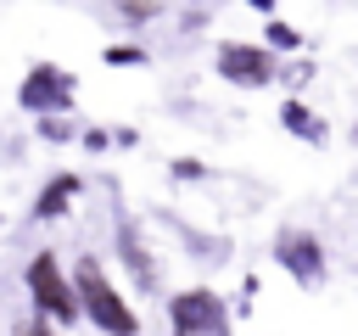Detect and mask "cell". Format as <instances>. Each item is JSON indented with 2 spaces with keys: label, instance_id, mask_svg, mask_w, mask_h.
Returning a JSON list of instances; mask_svg holds the SVG:
<instances>
[{
  "label": "cell",
  "instance_id": "1",
  "mask_svg": "<svg viewBox=\"0 0 358 336\" xmlns=\"http://www.w3.org/2000/svg\"><path fill=\"white\" fill-rule=\"evenodd\" d=\"M73 297H78V319H90L101 336H140V314L129 308V297L112 286V274L101 269L95 252H84L73 269Z\"/></svg>",
  "mask_w": 358,
  "mask_h": 336
},
{
  "label": "cell",
  "instance_id": "2",
  "mask_svg": "<svg viewBox=\"0 0 358 336\" xmlns=\"http://www.w3.org/2000/svg\"><path fill=\"white\" fill-rule=\"evenodd\" d=\"M22 291H28V308L45 319V325H56V330H67V325H78V297H73V274L62 269V258L50 252V246H39L28 263H22Z\"/></svg>",
  "mask_w": 358,
  "mask_h": 336
},
{
  "label": "cell",
  "instance_id": "3",
  "mask_svg": "<svg viewBox=\"0 0 358 336\" xmlns=\"http://www.w3.org/2000/svg\"><path fill=\"white\" fill-rule=\"evenodd\" d=\"M78 101V78L62 67V62H34L17 84V106L28 118H67Z\"/></svg>",
  "mask_w": 358,
  "mask_h": 336
},
{
  "label": "cell",
  "instance_id": "4",
  "mask_svg": "<svg viewBox=\"0 0 358 336\" xmlns=\"http://www.w3.org/2000/svg\"><path fill=\"white\" fill-rule=\"evenodd\" d=\"M168 330L173 336H229V302L213 286H185L168 297Z\"/></svg>",
  "mask_w": 358,
  "mask_h": 336
},
{
  "label": "cell",
  "instance_id": "5",
  "mask_svg": "<svg viewBox=\"0 0 358 336\" xmlns=\"http://www.w3.org/2000/svg\"><path fill=\"white\" fill-rule=\"evenodd\" d=\"M213 67H218V78L235 84V90H263V84L280 78V62H274L268 45H257V39H224L218 56H213Z\"/></svg>",
  "mask_w": 358,
  "mask_h": 336
},
{
  "label": "cell",
  "instance_id": "6",
  "mask_svg": "<svg viewBox=\"0 0 358 336\" xmlns=\"http://www.w3.org/2000/svg\"><path fill=\"white\" fill-rule=\"evenodd\" d=\"M112 246H117V263L129 269L134 291H140V297H157V291H162V263H157L145 230H140L129 213H117V224H112Z\"/></svg>",
  "mask_w": 358,
  "mask_h": 336
},
{
  "label": "cell",
  "instance_id": "7",
  "mask_svg": "<svg viewBox=\"0 0 358 336\" xmlns=\"http://www.w3.org/2000/svg\"><path fill=\"white\" fill-rule=\"evenodd\" d=\"M274 263H280L296 286H319V280H324V246H319V235L302 230V224H280V230H274Z\"/></svg>",
  "mask_w": 358,
  "mask_h": 336
},
{
  "label": "cell",
  "instance_id": "8",
  "mask_svg": "<svg viewBox=\"0 0 358 336\" xmlns=\"http://www.w3.org/2000/svg\"><path fill=\"white\" fill-rule=\"evenodd\" d=\"M84 196V174H67V168H56L39 190H34V207H28V218L34 224H56V218H67L73 213V202Z\"/></svg>",
  "mask_w": 358,
  "mask_h": 336
},
{
  "label": "cell",
  "instance_id": "9",
  "mask_svg": "<svg viewBox=\"0 0 358 336\" xmlns=\"http://www.w3.org/2000/svg\"><path fill=\"white\" fill-rule=\"evenodd\" d=\"M280 123H285V129H291L296 140H308V146H324V118H319V112H308V106H302L296 95H291V101L280 106Z\"/></svg>",
  "mask_w": 358,
  "mask_h": 336
},
{
  "label": "cell",
  "instance_id": "10",
  "mask_svg": "<svg viewBox=\"0 0 358 336\" xmlns=\"http://www.w3.org/2000/svg\"><path fill=\"white\" fill-rule=\"evenodd\" d=\"M263 39H268V56H291V50H302V45H308V39H302V28H291V22H280V17L263 28Z\"/></svg>",
  "mask_w": 358,
  "mask_h": 336
},
{
  "label": "cell",
  "instance_id": "11",
  "mask_svg": "<svg viewBox=\"0 0 358 336\" xmlns=\"http://www.w3.org/2000/svg\"><path fill=\"white\" fill-rule=\"evenodd\" d=\"M101 62H106V67H145L151 56H145V45H134V39H117V45H106V50H101Z\"/></svg>",
  "mask_w": 358,
  "mask_h": 336
},
{
  "label": "cell",
  "instance_id": "12",
  "mask_svg": "<svg viewBox=\"0 0 358 336\" xmlns=\"http://www.w3.org/2000/svg\"><path fill=\"white\" fill-rule=\"evenodd\" d=\"M34 134L50 146H67V140H78V123L73 118H34Z\"/></svg>",
  "mask_w": 358,
  "mask_h": 336
},
{
  "label": "cell",
  "instance_id": "13",
  "mask_svg": "<svg viewBox=\"0 0 358 336\" xmlns=\"http://www.w3.org/2000/svg\"><path fill=\"white\" fill-rule=\"evenodd\" d=\"M112 17H117V22H129V28H145V22H157V17H162V6H151V0H140V6H112Z\"/></svg>",
  "mask_w": 358,
  "mask_h": 336
},
{
  "label": "cell",
  "instance_id": "14",
  "mask_svg": "<svg viewBox=\"0 0 358 336\" xmlns=\"http://www.w3.org/2000/svg\"><path fill=\"white\" fill-rule=\"evenodd\" d=\"M6 336H62V330H56V325H45V319H39V314H17V319H11V330H6Z\"/></svg>",
  "mask_w": 358,
  "mask_h": 336
},
{
  "label": "cell",
  "instance_id": "15",
  "mask_svg": "<svg viewBox=\"0 0 358 336\" xmlns=\"http://www.w3.org/2000/svg\"><path fill=\"white\" fill-rule=\"evenodd\" d=\"M168 174H173V179H185V185H196V179H207V162H196V157H173V162H168Z\"/></svg>",
  "mask_w": 358,
  "mask_h": 336
},
{
  "label": "cell",
  "instance_id": "16",
  "mask_svg": "<svg viewBox=\"0 0 358 336\" xmlns=\"http://www.w3.org/2000/svg\"><path fill=\"white\" fill-rule=\"evenodd\" d=\"M78 146H84V151H106L112 134H106V129H78Z\"/></svg>",
  "mask_w": 358,
  "mask_h": 336
},
{
  "label": "cell",
  "instance_id": "17",
  "mask_svg": "<svg viewBox=\"0 0 358 336\" xmlns=\"http://www.w3.org/2000/svg\"><path fill=\"white\" fill-rule=\"evenodd\" d=\"M352 140H358V129H352Z\"/></svg>",
  "mask_w": 358,
  "mask_h": 336
}]
</instances>
